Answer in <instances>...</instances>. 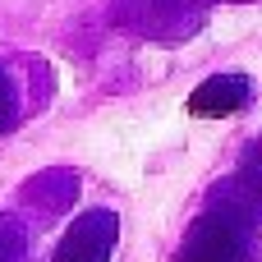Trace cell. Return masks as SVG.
Segmentation results:
<instances>
[{
  "label": "cell",
  "mask_w": 262,
  "mask_h": 262,
  "mask_svg": "<svg viewBox=\"0 0 262 262\" xmlns=\"http://www.w3.org/2000/svg\"><path fill=\"white\" fill-rule=\"evenodd\" d=\"M115 235H120V216H115V212H106V207L83 212V216L64 230V239H60V249H55V262H111Z\"/></svg>",
  "instance_id": "1"
},
{
  "label": "cell",
  "mask_w": 262,
  "mask_h": 262,
  "mask_svg": "<svg viewBox=\"0 0 262 262\" xmlns=\"http://www.w3.org/2000/svg\"><path fill=\"white\" fill-rule=\"evenodd\" d=\"M18 83H14V74L0 64V134H9L14 124H18Z\"/></svg>",
  "instance_id": "3"
},
{
  "label": "cell",
  "mask_w": 262,
  "mask_h": 262,
  "mask_svg": "<svg viewBox=\"0 0 262 262\" xmlns=\"http://www.w3.org/2000/svg\"><path fill=\"white\" fill-rule=\"evenodd\" d=\"M249 92H253V83H249L244 74H212L207 83H198V88H193L189 111H193V115H203V120H221V115L244 111Z\"/></svg>",
  "instance_id": "2"
},
{
  "label": "cell",
  "mask_w": 262,
  "mask_h": 262,
  "mask_svg": "<svg viewBox=\"0 0 262 262\" xmlns=\"http://www.w3.org/2000/svg\"><path fill=\"white\" fill-rule=\"evenodd\" d=\"M18 258H23V230L9 216H0V262H18Z\"/></svg>",
  "instance_id": "4"
},
{
  "label": "cell",
  "mask_w": 262,
  "mask_h": 262,
  "mask_svg": "<svg viewBox=\"0 0 262 262\" xmlns=\"http://www.w3.org/2000/svg\"><path fill=\"white\" fill-rule=\"evenodd\" d=\"M258 157H262V147H258Z\"/></svg>",
  "instance_id": "5"
}]
</instances>
